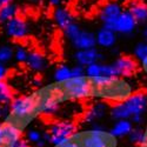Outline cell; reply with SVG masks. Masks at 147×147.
Listing matches in <instances>:
<instances>
[{
	"label": "cell",
	"mask_w": 147,
	"mask_h": 147,
	"mask_svg": "<svg viewBox=\"0 0 147 147\" xmlns=\"http://www.w3.org/2000/svg\"><path fill=\"white\" fill-rule=\"evenodd\" d=\"M21 128L9 121H5L0 126V147H13L21 138Z\"/></svg>",
	"instance_id": "obj_8"
},
{
	"label": "cell",
	"mask_w": 147,
	"mask_h": 147,
	"mask_svg": "<svg viewBox=\"0 0 147 147\" xmlns=\"http://www.w3.org/2000/svg\"><path fill=\"white\" fill-rule=\"evenodd\" d=\"M138 24H147V5L141 1H132L127 9Z\"/></svg>",
	"instance_id": "obj_20"
},
{
	"label": "cell",
	"mask_w": 147,
	"mask_h": 147,
	"mask_svg": "<svg viewBox=\"0 0 147 147\" xmlns=\"http://www.w3.org/2000/svg\"><path fill=\"white\" fill-rule=\"evenodd\" d=\"M134 57L138 60H144L147 57V41H141L134 47Z\"/></svg>",
	"instance_id": "obj_29"
},
{
	"label": "cell",
	"mask_w": 147,
	"mask_h": 147,
	"mask_svg": "<svg viewBox=\"0 0 147 147\" xmlns=\"http://www.w3.org/2000/svg\"><path fill=\"white\" fill-rule=\"evenodd\" d=\"M101 76L105 77H109V78H114V77H119L115 66L112 64H102V69H101Z\"/></svg>",
	"instance_id": "obj_32"
},
{
	"label": "cell",
	"mask_w": 147,
	"mask_h": 147,
	"mask_svg": "<svg viewBox=\"0 0 147 147\" xmlns=\"http://www.w3.org/2000/svg\"><path fill=\"white\" fill-rule=\"evenodd\" d=\"M5 30L9 38L14 40H21L28 33V25L22 17L17 16L13 19H11L7 24H5Z\"/></svg>",
	"instance_id": "obj_10"
},
{
	"label": "cell",
	"mask_w": 147,
	"mask_h": 147,
	"mask_svg": "<svg viewBox=\"0 0 147 147\" xmlns=\"http://www.w3.org/2000/svg\"><path fill=\"white\" fill-rule=\"evenodd\" d=\"M13 147H33L25 138H20L16 144H14V146Z\"/></svg>",
	"instance_id": "obj_35"
},
{
	"label": "cell",
	"mask_w": 147,
	"mask_h": 147,
	"mask_svg": "<svg viewBox=\"0 0 147 147\" xmlns=\"http://www.w3.org/2000/svg\"><path fill=\"white\" fill-rule=\"evenodd\" d=\"M69 41H71V44L74 46L78 51L79 50H88V48L96 47L95 34L90 32V31L80 30Z\"/></svg>",
	"instance_id": "obj_14"
},
{
	"label": "cell",
	"mask_w": 147,
	"mask_h": 147,
	"mask_svg": "<svg viewBox=\"0 0 147 147\" xmlns=\"http://www.w3.org/2000/svg\"><path fill=\"white\" fill-rule=\"evenodd\" d=\"M82 76H86V69H85L84 66L81 65H76L72 67V78H76V77H82Z\"/></svg>",
	"instance_id": "obj_34"
},
{
	"label": "cell",
	"mask_w": 147,
	"mask_h": 147,
	"mask_svg": "<svg viewBox=\"0 0 147 147\" xmlns=\"http://www.w3.org/2000/svg\"><path fill=\"white\" fill-rule=\"evenodd\" d=\"M144 71H145V72H146V74H147V68H146V69H144Z\"/></svg>",
	"instance_id": "obj_42"
},
{
	"label": "cell",
	"mask_w": 147,
	"mask_h": 147,
	"mask_svg": "<svg viewBox=\"0 0 147 147\" xmlns=\"http://www.w3.org/2000/svg\"><path fill=\"white\" fill-rule=\"evenodd\" d=\"M141 67H142L144 69L147 68V57H146L144 60H141Z\"/></svg>",
	"instance_id": "obj_40"
},
{
	"label": "cell",
	"mask_w": 147,
	"mask_h": 147,
	"mask_svg": "<svg viewBox=\"0 0 147 147\" xmlns=\"http://www.w3.org/2000/svg\"><path fill=\"white\" fill-rule=\"evenodd\" d=\"M34 96L39 114H54L59 111L60 104L68 101L59 82L42 87L36 93H34Z\"/></svg>",
	"instance_id": "obj_3"
},
{
	"label": "cell",
	"mask_w": 147,
	"mask_h": 147,
	"mask_svg": "<svg viewBox=\"0 0 147 147\" xmlns=\"http://www.w3.org/2000/svg\"><path fill=\"white\" fill-rule=\"evenodd\" d=\"M81 147H115L117 138L106 132L100 126L93 127L90 131L80 133Z\"/></svg>",
	"instance_id": "obj_6"
},
{
	"label": "cell",
	"mask_w": 147,
	"mask_h": 147,
	"mask_svg": "<svg viewBox=\"0 0 147 147\" xmlns=\"http://www.w3.org/2000/svg\"><path fill=\"white\" fill-rule=\"evenodd\" d=\"M104 59V54L96 47L88 48V50H79L74 54V60L78 65L87 67L94 63H100Z\"/></svg>",
	"instance_id": "obj_12"
},
{
	"label": "cell",
	"mask_w": 147,
	"mask_h": 147,
	"mask_svg": "<svg viewBox=\"0 0 147 147\" xmlns=\"http://www.w3.org/2000/svg\"><path fill=\"white\" fill-rule=\"evenodd\" d=\"M95 38H96V45L99 47L112 48L117 42V32L102 26L96 32Z\"/></svg>",
	"instance_id": "obj_15"
},
{
	"label": "cell",
	"mask_w": 147,
	"mask_h": 147,
	"mask_svg": "<svg viewBox=\"0 0 147 147\" xmlns=\"http://www.w3.org/2000/svg\"><path fill=\"white\" fill-rule=\"evenodd\" d=\"M18 7L13 3L7 4L3 7H0V24L5 25L11 19H13L14 17L18 16Z\"/></svg>",
	"instance_id": "obj_23"
},
{
	"label": "cell",
	"mask_w": 147,
	"mask_h": 147,
	"mask_svg": "<svg viewBox=\"0 0 147 147\" xmlns=\"http://www.w3.org/2000/svg\"><path fill=\"white\" fill-rule=\"evenodd\" d=\"M55 147H81V144H80V133H76L71 139L64 141L63 144H60L59 146H55Z\"/></svg>",
	"instance_id": "obj_31"
},
{
	"label": "cell",
	"mask_w": 147,
	"mask_h": 147,
	"mask_svg": "<svg viewBox=\"0 0 147 147\" xmlns=\"http://www.w3.org/2000/svg\"><path fill=\"white\" fill-rule=\"evenodd\" d=\"M124 102L131 114L129 120L134 125L140 126L144 122L145 114L147 113V92L145 91L133 92L131 96Z\"/></svg>",
	"instance_id": "obj_7"
},
{
	"label": "cell",
	"mask_w": 147,
	"mask_h": 147,
	"mask_svg": "<svg viewBox=\"0 0 147 147\" xmlns=\"http://www.w3.org/2000/svg\"><path fill=\"white\" fill-rule=\"evenodd\" d=\"M59 84L68 100H79L92 96L91 80L87 76L71 78Z\"/></svg>",
	"instance_id": "obj_5"
},
{
	"label": "cell",
	"mask_w": 147,
	"mask_h": 147,
	"mask_svg": "<svg viewBox=\"0 0 147 147\" xmlns=\"http://www.w3.org/2000/svg\"><path fill=\"white\" fill-rule=\"evenodd\" d=\"M28 53H30V51H27L24 46H18L14 50V59L20 64H22V63L26 64V60L28 58Z\"/></svg>",
	"instance_id": "obj_30"
},
{
	"label": "cell",
	"mask_w": 147,
	"mask_h": 147,
	"mask_svg": "<svg viewBox=\"0 0 147 147\" xmlns=\"http://www.w3.org/2000/svg\"><path fill=\"white\" fill-rule=\"evenodd\" d=\"M14 58V50L8 45L0 46V63L6 64Z\"/></svg>",
	"instance_id": "obj_27"
},
{
	"label": "cell",
	"mask_w": 147,
	"mask_h": 147,
	"mask_svg": "<svg viewBox=\"0 0 147 147\" xmlns=\"http://www.w3.org/2000/svg\"><path fill=\"white\" fill-rule=\"evenodd\" d=\"M7 77V67L5 66V64L0 63V80H6Z\"/></svg>",
	"instance_id": "obj_36"
},
{
	"label": "cell",
	"mask_w": 147,
	"mask_h": 147,
	"mask_svg": "<svg viewBox=\"0 0 147 147\" xmlns=\"http://www.w3.org/2000/svg\"><path fill=\"white\" fill-rule=\"evenodd\" d=\"M8 106H9V105H8ZM6 107H7V106H4V105L0 104V118L4 115V113H5V108H6Z\"/></svg>",
	"instance_id": "obj_38"
},
{
	"label": "cell",
	"mask_w": 147,
	"mask_h": 147,
	"mask_svg": "<svg viewBox=\"0 0 147 147\" xmlns=\"http://www.w3.org/2000/svg\"><path fill=\"white\" fill-rule=\"evenodd\" d=\"M0 126H1V124H0Z\"/></svg>",
	"instance_id": "obj_43"
},
{
	"label": "cell",
	"mask_w": 147,
	"mask_h": 147,
	"mask_svg": "<svg viewBox=\"0 0 147 147\" xmlns=\"http://www.w3.org/2000/svg\"><path fill=\"white\" fill-rule=\"evenodd\" d=\"M48 1H50V4L52 6H54V7H58L61 4V0H48Z\"/></svg>",
	"instance_id": "obj_37"
},
{
	"label": "cell",
	"mask_w": 147,
	"mask_h": 147,
	"mask_svg": "<svg viewBox=\"0 0 147 147\" xmlns=\"http://www.w3.org/2000/svg\"><path fill=\"white\" fill-rule=\"evenodd\" d=\"M54 80L55 82H64L72 78V67L66 65H60L54 71Z\"/></svg>",
	"instance_id": "obj_25"
},
{
	"label": "cell",
	"mask_w": 147,
	"mask_h": 147,
	"mask_svg": "<svg viewBox=\"0 0 147 147\" xmlns=\"http://www.w3.org/2000/svg\"><path fill=\"white\" fill-rule=\"evenodd\" d=\"M80 30H81V27L78 25V24H77V22H73V24H71L69 26H67V27L64 30V33H65L66 38H67L68 40H71Z\"/></svg>",
	"instance_id": "obj_33"
},
{
	"label": "cell",
	"mask_w": 147,
	"mask_h": 147,
	"mask_svg": "<svg viewBox=\"0 0 147 147\" xmlns=\"http://www.w3.org/2000/svg\"><path fill=\"white\" fill-rule=\"evenodd\" d=\"M26 65L34 72H42L46 68V58L38 51H30Z\"/></svg>",
	"instance_id": "obj_18"
},
{
	"label": "cell",
	"mask_w": 147,
	"mask_h": 147,
	"mask_svg": "<svg viewBox=\"0 0 147 147\" xmlns=\"http://www.w3.org/2000/svg\"><path fill=\"white\" fill-rule=\"evenodd\" d=\"M13 99L14 95L11 86L6 80H0V104L4 106H8Z\"/></svg>",
	"instance_id": "obj_24"
},
{
	"label": "cell",
	"mask_w": 147,
	"mask_h": 147,
	"mask_svg": "<svg viewBox=\"0 0 147 147\" xmlns=\"http://www.w3.org/2000/svg\"><path fill=\"white\" fill-rule=\"evenodd\" d=\"M113 65L117 68L118 76L121 78L132 77L139 68L138 61L131 55H120L113 61Z\"/></svg>",
	"instance_id": "obj_11"
},
{
	"label": "cell",
	"mask_w": 147,
	"mask_h": 147,
	"mask_svg": "<svg viewBox=\"0 0 147 147\" xmlns=\"http://www.w3.org/2000/svg\"><path fill=\"white\" fill-rule=\"evenodd\" d=\"M144 36H145V39H146V41H147V27H146L145 31H144Z\"/></svg>",
	"instance_id": "obj_41"
},
{
	"label": "cell",
	"mask_w": 147,
	"mask_h": 147,
	"mask_svg": "<svg viewBox=\"0 0 147 147\" xmlns=\"http://www.w3.org/2000/svg\"><path fill=\"white\" fill-rule=\"evenodd\" d=\"M107 112V105H105L104 102H98L95 105H93L88 111L85 113V121L88 122V124H95V121L98 122Z\"/></svg>",
	"instance_id": "obj_19"
},
{
	"label": "cell",
	"mask_w": 147,
	"mask_h": 147,
	"mask_svg": "<svg viewBox=\"0 0 147 147\" xmlns=\"http://www.w3.org/2000/svg\"><path fill=\"white\" fill-rule=\"evenodd\" d=\"M134 127V124L129 120V119H122V120H117L114 122V125L112 126V128L109 129V133L117 139L119 138H125L128 137L129 133L132 132Z\"/></svg>",
	"instance_id": "obj_16"
},
{
	"label": "cell",
	"mask_w": 147,
	"mask_h": 147,
	"mask_svg": "<svg viewBox=\"0 0 147 147\" xmlns=\"http://www.w3.org/2000/svg\"><path fill=\"white\" fill-rule=\"evenodd\" d=\"M145 134H146V131H144V128H141L140 126H137V127H133L132 132L129 133V136L127 138L132 144L140 145L144 142Z\"/></svg>",
	"instance_id": "obj_26"
},
{
	"label": "cell",
	"mask_w": 147,
	"mask_h": 147,
	"mask_svg": "<svg viewBox=\"0 0 147 147\" xmlns=\"http://www.w3.org/2000/svg\"><path fill=\"white\" fill-rule=\"evenodd\" d=\"M25 139L33 146V147H44L46 145V139L44 133L38 129V128H34V127H30L26 129L25 133Z\"/></svg>",
	"instance_id": "obj_21"
},
{
	"label": "cell",
	"mask_w": 147,
	"mask_h": 147,
	"mask_svg": "<svg viewBox=\"0 0 147 147\" xmlns=\"http://www.w3.org/2000/svg\"><path fill=\"white\" fill-rule=\"evenodd\" d=\"M121 13H122V8L118 3H113V1L107 3L100 9V13H99V18H100L102 26L113 30L115 22H117L118 18L120 17Z\"/></svg>",
	"instance_id": "obj_9"
},
{
	"label": "cell",
	"mask_w": 147,
	"mask_h": 147,
	"mask_svg": "<svg viewBox=\"0 0 147 147\" xmlns=\"http://www.w3.org/2000/svg\"><path fill=\"white\" fill-rule=\"evenodd\" d=\"M86 69V76L88 78H95L101 76V69H102V64L101 63H94L87 67H85Z\"/></svg>",
	"instance_id": "obj_28"
},
{
	"label": "cell",
	"mask_w": 147,
	"mask_h": 147,
	"mask_svg": "<svg viewBox=\"0 0 147 147\" xmlns=\"http://www.w3.org/2000/svg\"><path fill=\"white\" fill-rule=\"evenodd\" d=\"M137 26H138V21L136 20V18L128 11H122V13L118 18L113 30L119 34L128 35L136 31Z\"/></svg>",
	"instance_id": "obj_13"
},
{
	"label": "cell",
	"mask_w": 147,
	"mask_h": 147,
	"mask_svg": "<svg viewBox=\"0 0 147 147\" xmlns=\"http://www.w3.org/2000/svg\"><path fill=\"white\" fill-rule=\"evenodd\" d=\"M90 80L92 86V96L101 98L113 104L127 100L133 93V88L129 82L121 77L109 78L99 76L90 78Z\"/></svg>",
	"instance_id": "obj_1"
},
{
	"label": "cell",
	"mask_w": 147,
	"mask_h": 147,
	"mask_svg": "<svg viewBox=\"0 0 147 147\" xmlns=\"http://www.w3.org/2000/svg\"><path fill=\"white\" fill-rule=\"evenodd\" d=\"M53 19L57 25L63 30H65L67 26H69L71 24L74 22V18H73L71 12L67 8L61 7V6L55 7L54 13H53Z\"/></svg>",
	"instance_id": "obj_17"
},
{
	"label": "cell",
	"mask_w": 147,
	"mask_h": 147,
	"mask_svg": "<svg viewBox=\"0 0 147 147\" xmlns=\"http://www.w3.org/2000/svg\"><path fill=\"white\" fill-rule=\"evenodd\" d=\"M12 3V0H0V7H3L7 4H11Z\"/></svg>",
	"instance_id": "obj_39"
},
{
	"label": "cell",
	"mask_w": 147,
	"mask_h": 147,
	"mask_svg": "<svg viewBox=\"0 0 147 147\" xmlns=\"http://www.w3.org/2000/svg\"><path fill=\"white\" fill-rule=\"evenodd\" d=\"M109 115L113 120H122V119H131V114L125 105V102H117L113 104L109 108Z\"/></svg>",
	"instance_id": "obj_22"
},
{
	"label": "cell",
	"mask_w": 147,
	"mask_h": 147,
	"mask_svg": "<svg viewBox=\"0 0 147 147\" xmlns=\"http://www.w3.org/2000/svg\"><path fill=\"white\" fill-rule=\"evenodd\" d=\"M77 133L76 122L71 120H58L50 125L48 129L44 132V136L47 142L54 146H59L64 141L71 139Z\"/></svg>",
	"instance_id": "obj_4"
},
{
	"label": "cell",
	"mask_w": 147,
	"mask_h": 147,
	"mask_svg": "<svg viewBox=\"0 0 147 147\" xmlns=\"http://www.w3.org/2000/svg\"><path fill=\"white\" fill-rule=\"evenodd\" d=\"M36 114L39 113L36 109L34 94L27 96H18L14 98L9 104V112L7 114L6 121H9L19 128L24 129Z\"/></svg>",
	"instance_id": "obj_2"
}]
</instances>
